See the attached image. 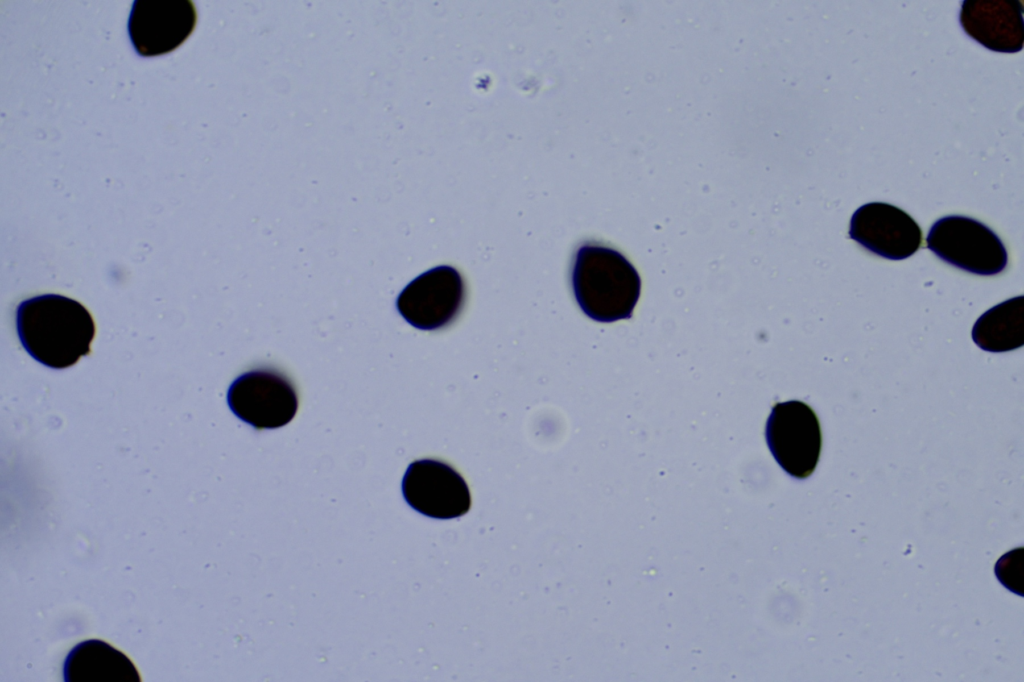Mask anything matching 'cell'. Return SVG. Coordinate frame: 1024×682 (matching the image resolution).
<instances>
[{"mask_svg":"<svg viewBox=\"0 0 1024 682\" xmlns=\"http://www.w3.org/2000/svg\"><path fill=\"white\" fill-rule=\"evenodd\" d=\"M849 237L889 260L912 256L922 244V230L904 210L885 202L860 206L850 220Z\"/></svg>","mask_w":1024,"mask_h":682,"instance_id":"9c48e42d","label":"cell"},{"mask_svg":"<svg viewBox=\"0 0 1024 682\" xmlns=\"http://www.w3.org/2000/svg\"><path fill=\"white\" fill-rule=\"evenodd\" d=\"M227 403L234 415L258 430L285 426L298 409L292 383L278 371L267 368L237 377L228 389Z\"/></svg>","mask_w":1024,"mask_h":682,"instance_id":"5b68a950","label":"cell"},{"mask_svg":"<svg viewBox=\"0 0 1024 682\" xmlns=\"http://www.w3.org/2000/svg\"><path fill=\"white\" fill-rule=\"evenodd\" d=\"M465 298L463 279L451 266H437L420 274L398 295L400 315L420 330H436L460 313Z\"/></svg>","mask_w":1024,"mask_h":682,"instance_id":"8992f818","label":"cell"},{"mask_svg":"<svg viewBox=\"0 0 1024 682\" xmlns=\"http://www.w3.org/2000/svg\"><path fill=\"white\" fill-rule=\"evenodd\" d=\"M959 22L985 48L1017 53L1024 43L1023 5L1018 0H964Z\"/></svg>","mask_w":1024,"mask_h":682,"instance_id":"30bf717a","label":"cell"},{"mask_svg":"<svg viewBox=\"0 0 1024 682\" xmlns=\"http://www.w3.org/2000/svg\"><path fill=\"white\" fill-rule=\"evenodd\" d=\"M571 284L581 310L605 323L631 318L641 291L639 274L625 256L591 243L577 250Z\"/></svg>","mask_w":1024,"mask_h":682,"instance_id":"7a4b0ae2","label":"cell"},{"mask_svg":"<svg viewBox=\"0 0 1024 682\" xmlns=\"http://www.w3.org/2000/svg\"><path fill=\"white\" fill-rule=\"evenodd\" d=\"M65 682H140V674L120 650L103 640L90 639L76 644L62 667Z\"/></svg>","mask_w":1024,"mask_h":682,"instance_id":"8fae6325","label":"cell"},{"mask_svg":"<svg viewBox=\"0 0 1024 682\" xmlns=\"http://www.w3.org/2000/svg\"><path fill=\"white\" fill-rule=\"evenodd\" d=\"M407 504L434 519H453L466 514L471 496L464 478L450 465L435 459L412 462L402 479Z\"/></svg>","mask_w":1024,"mask_h":682,"instance_id":"52a82bcc","label":"cell"},{"mask_svg":"<svg viewBox=\"0 0 1024 682\" xmlns=\"http://www.w3.org/2000/svg\"><path fill=\"white\" fill-rule=\"evenodd\" d=\"M16 329L27 353L52 369L74 365L90 353L95 324L78 301L43 294L22 301L16 309Z\"/></svg>","mask_w":1024,"mask_h":682,"instance_id":"6da1fadb","label":"cell"},{"mask_svg":"<svg viewBox=\"0 0 1024 682\" xmlns=\"http://www.w3.org/2000/svg\"><path fill=\"white\" fill-rule=\"evenodd\" d=\"M765 438L773 457L791 477L805 479L815 471L822 433L808 404L799 400L776 403L766 422Z\"/></svg>","mask_w":1024,"mask_h":682,"instance_id":"277c9868","label":"cell"},{"mask_svg":"<svg viewBox=\"0 0 1024 682\" xmlns=\"http://www.w3.org/2000/svg\"><path fill=\"white\" fill-rule=\"evenodd\" d=\"M926 242L942 261L975 275L999 274L1008 263L1000 237L971 217L948 215L938 219L929 229Z\"/></svg>","mask_w":1024,"mask_h":682,"instance_id":"3957f363","label":"cell"},{"mask_svg":"<svg viewBox=\"0 0 1024 682\" xmlns=\"http://www.w3.org/2000/svg\"><path fill=\"white\" fill-rule=\"evenodd\" d=\"M197 20L189 0H136L128 18L130 41L142 57L167 54L184 43Z\"/></svg>","mask_w":1024,"mask_h":682,"instance_id":"ba28073f","label":"cell"},{"mask_svg":"<svg viewBox=\"0 0 1024 682\" xmlns=\"http://www.w3.org/2000/svg\"><path fill=\"white\" fill-rule=\"evenodd\" d=\"M974 343L984 351L1000 353L1024 345V296L1005 300L984 312L972 328Z\"/></svg>","mask_w":1024,"mask_h":682,"instance_id":"7c38bea8","label":"cell"}]
</instances>
